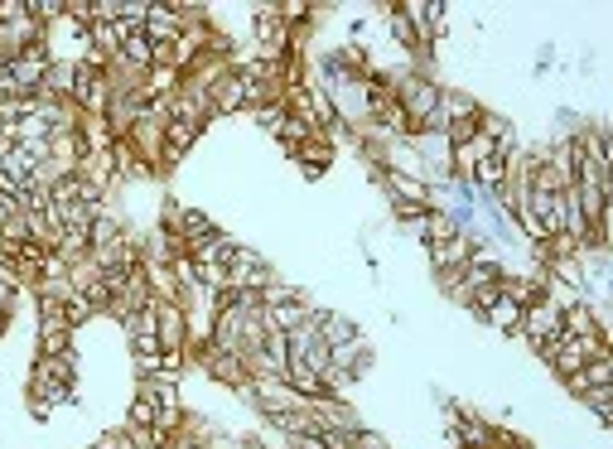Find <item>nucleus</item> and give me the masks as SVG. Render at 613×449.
<instances>
[{"instance_id":"obj_1","label":"nucleus","mask_w":613,"mask_h":449,"mask_svg":"<svg viewBox=\"0 0 613 449\" xmlns=\"http://www.w3.org/2000/svg\"><path fill=\"white\" fill-rule=\"evenodd\" d=\"M517 334L527 338L531 353H546V348H556L565 343V329H560V309L551 300H536V305L522 309V329Z\"/></svg>"},{"instance_id":"obj_2","label":"nucleus","mask_w":613,"mask_h":449,"mask_svg":"<svg viewBox=\"0 0 613 449\" xmlns=\"http://www.w3.org/2000/svg\"><path fill=\"white\" fill-rule=\"evenodd\" d=\"M194 367L198 372H208V377H213L218 387H227V392H242V387L251 382L247 358H242V353H223V348H213V343L194 358Z\"/></svg>"},{"instance_id":"obj_3","label":"nucleus","mask_w":613,"mask_h":449,"mask_svg":"<svg viewBox=\"0 0 613 449\" xmlns=\"http://www.w3.org/2000/svg\"><path fill=\"white\" fill-rule=\"evenodd\" d=\"M377 184H382V194L391 198V203H401V208H435V189L425 184V179H411V174H391V169H382V174H372Z\"/></svg>"},{"instance_id":"obj_4","label":"nucleus","mask_w":613,"mask_h":449,"mask_svg":"<svg viewBox=\"0 0 613 449\" xmlns=\"http://www.w3.org/2000/svg\"><path fill=\"white\" fill-rule=\"evenodd\" d=\"M425 256H430V271H435V276H459V271L474 261V232L464 227L459 237H449L440 247H425Z\"/></svg>"},{"instance_id":"obj_5","label":"nucleus","mask_w":613,"mask_h":449,"mask_svg":"<svg viewBox=\"0 0 613 449\" xmlns=\"http://www.w3.org/2000/svg\"><path fill=\"white\" fill-rule=\"evenodd\" d=\"M155 334H160L165 353H184V343H189V314H184V305L155 300Z\"/></svg>"},{"instance_id":"obj_6","label":"nucleus","mask_w":613,"mask_h":449,"mask_svg":"<svg viewBox=\"0 0 613 449\" xmlns=\"http://www.w3.org/2000/svg\"><path fill=\"white\" fill-rule=\"evenodd\" d=\"M49 63H54V58H49V49H44V44H34V49H25V54L10 58V78L20 83V92H25V97H34V92L44 87V78H49Z\"/></svg>"},{"instance_id":"obj_7","label":"nucleus","mask_w":613,"mask_h":449,"mask_svg":"<svg viewBox=\"0 0 613 449\" xmlns=\"http://www.w3.org/2000/svg\"><path fill=\"white\" fill-rule=\"evenodd\" d=\"M145 39H150L155 49H174V44L184 39V15H179V5H150V15H145Z\"/></svg>"},{"instance_id":"obj_8","label":"nucleus","mask_w":613,"mask_h":449,"mask_svg":"<svg viewBox=\"0 0 613 449\" xmlns=\"http://www.w3.org/2000/svg\"><path fill=\"white\" fill-rule=\"evenodd\" d=\"M73 334H78V329H68L63 314L39 319V329H34V358H68V353H73Z\"/></svg>"},{"instance_id":"obj_9","label":"nucleus","mask_w":613,"mask_h":449,"mask_svg":"<svg viewBox=\"0 0 613 449\" xmlns=\"http://www.w3.org/2000/svg\"><path fill=\"white\" fill-rule=\"evenodd\" d=\"M478 112H483V102L474 92H464V87H445L440 92V131H449V126H478Z\"/></svg>"},{"instance_id":"obj_10","label":"nucleus","mask_w":613,"mask_h":449,"mask_svg":"<svg viewBox=\"0 0 613 449\" xmlns=\"http://www.w3.org/2000/svg\"><path fill=\"white\" fill-rule=\"evenodd\" d=\"M237 247H242V242H237L232 232H223V227H218V232H208L203 242H194L184 256H189V261H198V266H232Z\"/></svg>"},{"instance_id":"obj_11","label":"nucleus","mask_w":613,"mask_h":449,"mask_svg":"<svg viewBox=\"0 0 613 449\" xmlns=\"http://www.w3.org/2000/svg\"><path fill=\"white\" fill-rule=\"evenodd\" d=\"M208 97H213V112L218 116H237V112H247V78L232 68L227 78H218V83L208 87Z\"/></svg>"},{"instance_id":"obj_12","label":"nucleus","mask_w":613,"mask_h":449,"mask_svg":"<svg viewBox=\"0 0 613 449\" xmlns=\"http://www.w3.org/2000/svg\"><path fill=\"white\" fill-rule=\"evenodd\" d=\"M560 382H565L570 396L594 392V387H613V358H594V363H585L580 372H570V377H560Z\"/></svg>"},{"instance_id":"obj_13","label":"nucleus","mask_w":613,"mask_h":449,"mask_svg":"<svg viewBox=\"0 0 613 449\" xmlns=\"http://www.w3.org/2000/svg\"><path fill=\"white\" fill-rule=\"evenodd\" d=\"M29 382H68V387H78V353H68V358H34Z\"/></svg>"},{"instance_id":"obj_14","label":"nucleus","mask_w":613,"mask_h":449,"mask_svg":"<svg viewBox=\"0 0 613 449\" xmlns=\"http://www.w3.org/2000/svg\"><path fill=\"white\" fill-rule=\"evenodd\" d=\"M285 387H290L295 396H305V401H314V396H329L324 377H319L309 363H300V358H290V367H285Z\"/></svg>"},{"instance_id":"obj_15","label":"nucleus","mask_w":613,"mask_h":449,"mask_svg":"<svg viewBox=\"0 0 613 449\" xmlns=\"http://www.w3.org/2000/svg\"><path fill=\"white\" fill-rule=\"evenodd\" d=\"M140 271H145L155 300H174V305L184 300V290H179V281H174V266H165V261H140Z\"/></svg>"},{"instance_id":"obj_16","label":"nucleus","mask_w":613,"mask_h":449,"mask_svg":"<svg viewBox=\"0 0 613 449\" xmlns=\"http://www.w3.org/2000/svg\"><path fill=\"white\" fill-rule=\"evenodd\" d=\"M483 324H488L493 334L512 338V334H517V329H522V305H517V300H507V295H502V290H498V305H493V309H488V314H483Z\"/></svg>"},{"instance_id":"obj_17","label":"nucleus","mask_w":613,"mask_h":449,"mask_svg":"<svg viewBox=\"0 0 613 449\" xmlns=\"http://www.w3.org/2000/svg\"><path fill=\"white\" fill-rule=\"evenodd\" d=\"M363 329H358V319H348V314H334V309H324L319 314V338L329 343V348H338V343H348V338H358Z\"/></svg>"},{"instance_id":"obj_18","label":"nucleus","mask_w":613,"mask_h":449,"mask_svg":"<svg viewBox=\"0 0 613 449\" xmlns=\"http://www.w3.org/2000/svg\"><path fill=\"white\" fill-rule=\"evenodd\" d=\"M314 136H319V131H314V121H309V116H300V112H290V116H285V126H280L276 141L285 145V155H295V150H300L305 141H314Z\"/></svg>"},{"instance_id":"obj_19","label":"nucleus","mask_w":613,"mask_h":449,"mask_svg":"<svg viewBox=\"0 0 613 449\" xmlns=\"http://www.w3.org/2000/svg\"><path fill=\"white\" fill-rule=\"evenodd\" d=\"M116 58H126L136 73H150V68H155V44H150L145 29H140V34H131V39H121V54Z\"/></svg>"},{"instance_id":"obj_20","label":"nucleus","mask_w":613,"mask_h":449,"mask_svg":"<svg viewBox=\"0 0 613 449\" xmlns=\"http://www.w3.org/2000/svg\"><path fill=\"white\" fill-rule=\"evenodd\" d=\"M247 116L266 131V136H271V141H276L280 126H285V116H290V107H285V102H266V107H256V112H247Z\"/></svg>"},{"instance_id":"obj_21","label":"nucleus","mask_w":613,"mask_h":449,"mask_svg":"<svg viewBox=\"0 0 613 449\" xmlns=\"http://www.w3.org/2000/svg\"><path fill=\"white\" fill-rule=\"evenodd\" d=\"M575 401H580V406H589V411H594V416H599V425H613V387H594V392H580L575 396Z\"/></svg>"},{"instance_id":"obj_22","label":"nucleus","mask_w":613,"mask_h":449,"mask_svg":"<svg viewBox=\"0 0 613 449\" xmlns=\"http://www.w3.org/2000/svg\"><path fill=\"white\" fill-rule=\"evenodd\" d=\"M160 421V406L150 401V396H131V406H126V425H150L155 430Z\"/></svg>"},{"instance_id":"obj_23","label":"nucleus","mask_w":613,"mask_h":449,"mask_svg":"<svg viewBox=\"0 0 613 449\" xmlns=\"http://www.w3.org/2000/svg\"><path fill=\"white\" fill-rule=\"evenodd\" d=\"M63 319H68V329H83V324H92V319H97V309L87 305L83 295H68V305H63Z\"/></svg>"},{"instance_id":"obj_24","label":"nucleus","mask_w":613,"mask_h":449,"mask_svg":"<svg viewBox=\"0 0 613 449\" xmlns=\"http://www.w3.org/2000/svg\"><path fill=\"white\" fill-rule=\"evenodd\" d=\"M20 300V281H15V266H0V314H10Z\"/></svg>"},{"instance_id":"obj_25","label":"nucleus","mask_w":613,"mask_h":449,"mask_svg":"<svg viewBox=\"0 0 613 449\" xmlns=\"http://www.w3.org/2000/svg\"><path fill=\"white\" fill-rule=\"evenodd\" d=\"M353 449H391V445H387V435H377L372 425H363V430L353 435Z\"/></svg>"},{"instance_id":"obj_26","label":"nucleus","mask_w":613,"mask_h":449,"mask_svg":"<svg viewBox=\"0 0 613 449\" xmlns=\"http://www.w3.org/2000/svg\"><path fill=\"white\" fill-rule=\"evenodd\" d=\"M10 218H20V198H10V194H0V227L10 223Z\"/></svg>"}]
</instances>
